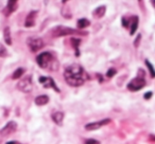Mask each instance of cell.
Wrapping results in <instances>:
<instances>
[{
  "mask_svg": "<svg viewBox=\"0 0 155 144\" xmlns=\"http://www.w3.org/2000/svg\"><path fill=\"white\" fill-rule=\"evenodd\" d=\"M34 102L37 106H44L49 102V97H48V95H45V94L38 95V97L35 98Z\"/></svg>",
  "mask_w": 155,
  "mask_h": 144,
  "instance_id": "cell-14",
  "label": "cell"
},
{
  "mask_svg": "<svg viewBox=\"0 0 155 144\" xmlns=\"http://www.w3.org/2000/svg\"><path fill=\"white\" fill-rule=\"evenodd\" d=\"M77 24H78V28L79 29H85L91 24V22H89V20L86 19V18H81V19L78 20Z\"/></svg>",
  "mask_w": 155,
  "mask_h": 144,
  "instance_id": "cell-18",
  "label": "cell"
},
{
  "mask_svg": "<svg viewBox=\"0 0 155 144\" xmlns=\"http://www.w3.org/2000/svg\"><path fill=\"white\" fill-rule=\"evenodd\" d=\"M112 122L110 119H105V120H101L99 122H93V123H88V124L85 125V129L86 130H97L100 127L104 126V125H107Z\"/></svg>",
  "mask_w": 155,
  "mask_h": 144,
  "instance_id": "cell-9",
  "label": "cell"
},
{
  "mask_svg": "<svg viewBox=\"0 0 155 144\" xmlns=\"http://www.w3.org/2000/svg\"><path fill=\"white\" fill-rule=\"evenodd\" d=\"M7 55H8L7 48H5L2 43H0V57H5Z\"/></svg>",
  "mask_w": 155,
  "mask_h": 144,
  "instance_id": "cell-22",
  "label": "cell"
},
{
  "mask_svg": "<svg viewBox=\"0 0 155 144\" xmlns=\"http://www.w3.org/2000/svg\"><path fill=\"white\" fill-rule=\"evenodd\" d=\"M17 88L22 92H30L32 90V80H31V75L26 76L21 81H19L17 84Z\"/></svg>",
  "mask_w": 155,
  "mask_h": 144,
  "instance_id": "cell-6",
  "label": "cell"
},
{
  "mask_svg": "<svg viewBox=\"0 0 155 144\" xmlns=\"http://www.w3.org/2000/svg\"><path fill=\"white\" fill-rule=\"evenodd\" d=\"M146 84H147V82L144 81V78H138L137 76V78H133V80L127 84V90H130V91H138L143 88V87L146 86Z\"/></svg>",
  "mask_w": 155,
  "mask_h": 144,
  "instance_id": "cell-3",
  "label": "cell"
},
{
  "mask_svg": "<svg viewBox=\"0 0 155 144\" xmlns=\"http://www.w3.org/2000/svg\"><path fill=\"white\" fill-rule=\"evenodd\" d=\"M62 15L64 16L65 18H67V19H69V18H71V14H70V11L68 10V5H64L62 9Z\"/></svg>",
  "mask_w": 155,
  "mask_h": 144,
  "instance_id": "cell-20",
  "label": "cell"
},
{
  "mask_svg": "<svg viewBox=\"0 0 155 144\" xmlns=\"http://www.w3.org/2000/svg\"><path fill=\"white\" fill-rule=\"evenodd\" d=\"M24 73H25V69L24 68L16 69V70L14 71L13 75H12V78H13V80H18L20 76H22V74H24Z\"/></svg>",
  "mask_w": 155,
  "mask_h": 144,
  "instance_id": "cell-19",
  "label": "cell"
},
{
  "mask_svg": "<svg viewBox=\"0 0 155 144\" xmlns=\"http://www.w3.org/2000/svg\"><path fill=\"white\" fill-rule=\"evenodd\" d=\"M146 65H147V67H148V69H149V71H150V74H151V78H155V71H154V69H153V66H152V64H151L150 62H149L148 59H146Z\"/></svg>",
  "mask_w": 155,
  "mask_h": 144,
  "instance_id": "cell-21",
  "label": "cell"
},
{
  "mask_svg": "<svg viewBox=\"0 0 155 144\" xmlns=\"http://www.w3.org/2000/svg\"><path fill=\"white\" fill-rule=\"evenodd\" d=\"M130 21H131L129 24H131V29H130L131 32H130V35H134L136 32V30H137V28H138V21H139V19H138L137 16H133Z\"/></svg>",
  "mask_w": 155,
  "mask_h": 144,
  "instance_id": "cell-12",
  "label": "cell"
},
{
  "mask_svg": "<svg viewBox=\"0 0 155 144\" xmlns=\"http://www.w3.org/2000/svg\"><path fill=\"white\" fill-rule=\"evenodd\" d=\"M36 62L41 69L49 71H56L58 68V62L50 52H43L36 56Z\"/></svg>",
  "mask_w": 155,
  "mask_h": 144,
  "instance_id": "cell-2",
  "label": "cell"
},
{
  "mask_svg": "<svg viewBox=\"0 0 155 144\" xmlns=\"http://www.w3.org/2000/svg\"><path fill=\"white\" fill-rule=\"evenodd\" d=\"M52 120L54 121V123L58 125H62L63 120H64V114L62 111H56L54 114H52Z\"/></svg>",
  "mask_w": 155,
  "mask_h": 144,
  "instance_id": "cell-15",
  "label": "cell"
},
{
  "mask_svg": "<svg viewBox=\"0 0 155 144\" xmlns=\"http://www.w3.org/2000/svg\"><path fill=\"white\" fill-rule=\"evenodd\" d=\"M39 83L43 85L45 88H53L56 92H60V89L55 85V82L52 78H48V76H41L39 78Z\"/></svg>",
  "mask_w": 155,
  "mask_h": 144,
  "instance_id": "cell-8",
  "label": "cell"
},
{
  "mask_svg": "<svg viewBox=\"0 0 155 144\" xmlns=\"http://www.w3.org/2000/svg\"><path fill=\"white\" fill-rule=\"evenodd\" d=\"M121 22H122V26L124 27V28H127L129 27V22H130V20L127 21V19L125 17H123L122 18V20H121Z\"/></svg>",
  "mask_w": 155,
  "mask_h": 144,
  "instance_id": "cell-26",
  "label": "cell"
},
{
  "mask_svg": "<svg viewBox=\"0 0 155 144\" xmlns=\"http://www.w3.org/2000/svg\"><path fill=\"white\" fill-rule=\"evenodd\" d=\"M3 36H5V43L9 46L12 45V37H11V30L9 27H5V31H3Z\"/></svg>",
  "mask_w": 155,
  "mask_h": 144,
  "instance_id": "cell-17",
  "label": "cell"
},
{
  "mask_svg": "<svg viewBox=\"0 0 155 144\" xmlns=\"http://www.w3.org/2000/svg\"><path fill=\"white\" fill-rule=\"evenodd\" d=\"M64 78L65 81L67 82V84L72 87L82 86L86 82V80L89 78L88 74L85 72L83 67H81L80 65L78 64L70 65V66H68L65 69Z\"/></svg>",
  "mask_w": 155,
  "mask_h": 144,
  "instance_id": "cell-1",
  "label": "cell"
},
{
  "mask_svg": "<svg viewBox=\"0 0 155 144\" xmlns=\"http://www.w3.org/2000/svg\"><path fill=\"white\" fill-rule=\"evenodd\" d=\"M152 95H153V93L151 92V91H149V92H147V93H144V99L146 100H150L151 98H152Z\"/></svg>",
  "mask_w": 155,
  "mask_h": 144,
  "instance_id": "cell-27",
  "label": "cell"
},
{
  "mask_svg": "<svg viewBox=\"0 0 155 144\" xmlns=\"http://www.w3.org/2000/svg\"><path fill=\"white\" fill-rule=\"evenodd\" d=\"M17 144H18V143H17Z\"/></svg>",
  "mask_w": 155,
  "mask_h": 144,
  "instance_id": "cell-29",
  "label": "cell"
},
{
  "mask_svg": "<svg viewBox=\"0 0 155 144\" xmlns=\"http://www.w3.org/2000/svg\"><path fill=\"white\" fill-rule=\"evenodd\" d=\"M140 39H141V35L140 34H138V36L136 37V39H135V41H134V46H135L136 48L139 46V43H140Z\"/></svg>",
  "mask_w": 155,
  "mask_h": 144,
  "instance_id": "cell-25",
  "label": "cell"
},
{
  "mask_svg": "<svg viewBox=\"0 0 155 144\" xmlns=\"http://www.w3.org/2000/svg\"><path fill=\"white\" fill-rule=\"evenodd\" d=\"M5 144H17V142H16V141H11V142H7Z\"/></svg>",
  "mask_w": 155,
  "mask_h": 144,
  "instance_id": "cell-28",
  "label": "cell"
},
{
  "mask_svg": "<svg viewBox=\"0 0 155 144\" xmlns=\"http://www.w3.org/2000/svg\"><path fill=\"white\" fill-rule=\"evenodd\" d=\"M70 43L72 45L73 49L75 50V56H80V51H79V46L81 43L80 38H70Z\"/></svg>",
  "mask_w": 155,
  "mask_h": 144,
  "instance_id": "cell-16",
  "label": "cell"
},
{
  "mask_svg": "<svg viewBox=\"0 0 155 144\" xmlns=\"http://www.w3.org/2000/svg\"><path fill=\"white\" fill-rule=\"evenodd\" d=\"M84 144H100V142L96 139H87L85 140Z\"/></svg>",
  "mask_w": 155,
  "mask_h": 144,
  "instance_id": "cell-24",
  "label": "cell"
},
{
  "mask_svg": "<svg viewBox=\"0 0 155 144\" xmlns=\"http://www.w3.org/2000/svg\"><path fill=\"white\" fill-rule=\"evenodd\" d=\"M105 12H106L105 5H100V7H98L97 9L93 12V16L95 18H102L104 16V14H105Z\"/></svg>",
  "mask_w": 155,
  "mask_h": 144,
  "instance_id": "cell-13",
  "label": "cell"
},
{
  "mask_svg": "<svg viewBox=\"0 0 155 144\" xmlns=\"http://www.w3.org/2000/svg\"><path fill=\"white\" fill-rule=\"evenodd\" d=\"M16 129H17V123H16L15 121H10V122L7 123V125H5L3 128H1V130H0V136L8 137V136L15 133Z\"/></svg>",
  "mask_w": 155,
  "mask_h": 144,
  "instance_id": "cell-7",
  "label": "cell"
},
{
  "mask_svg": "<svg viewBox=\"0 0 155 144\" xmlns=\"http://www.w3.org/2000/svg\"><path fill=\"white\" fill-rule=\"evenodd\" d=\"M80 33L79 31H75L73 29L67 28V27H56L53 31H52V35L54 37H61L65 36V35H71V34H78Z\"/></svg>",
  "mask_w": 155,
  "mask_h": 144,
  "instance_id": "cell-4",
  "label": "cell"
},
{
  "mask_svg": "<svg viewBox=\"0 0 155 144\" xmlns=\"http://www.w3.org/2000/svg\"><path fill=\"white\" fill-rule=\"evenodd\" d=\"M27 43L30 47L31 51L36 52L38 50H41L44 47V41L39 37H30V38L27 39Z\"/></svg>",
  "mask_w": 155,
  "mask_h": 144,
  "instance_id": "cell-5",
  "label": "cell"
},
{
  "mask_svg": "<svg viewBox=\"0 0 155 144\" xmlns=\"http://www.w3.org/2000/svg\"><path fill=\"white\" fill-rule=\"evenodd\" d=\"M116 69H114V68H110V70L107 71V73H106V76L107 78H113V76H115V74H116Z\"/></svg>",
  "mask_w": 155,
  "mask_h": 144,
  "instance_id": "cell-23",
  "label": "cell"
},
{
  "mask_svg": "<svg viewBox=\"0 0 155 144\" xmlns=\"http://www.w3.org/2000/svg\"><path fill=\"white\" fill-rule=\"evenodd\" d=\"M18 8V2L15 0H11V1H8V5L5 10H3V13L5 16H10L13 12H15Z\"/></svg>",
  "mask_w": 155,
  "mask_h": 144,
  "instance_id": "cell-10",
  "label": "cell"
},
{
  "mask_svg": "<svg viewBox=\"0 0 155 144\" xmlns=\"http://www.w3.org/2000/svg\"><path fill=\"white\" fill-rule=\"evenodd\" d=\"M36 12L35 11H32L30 12V14H28L26 18V22H25V27L27 28H31L35 24V17H36Z\"/></svg>",
  "mask_w": 155,
  "mask_h": 144,
  "instance_id": "cell-11",
  "label": "cell"
}]
</instances>
